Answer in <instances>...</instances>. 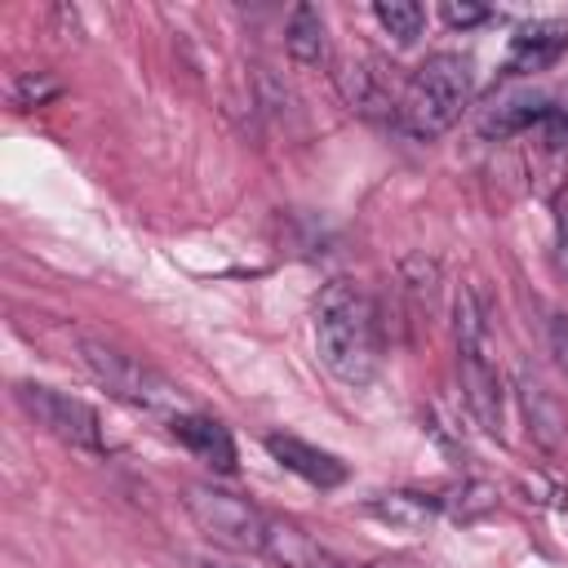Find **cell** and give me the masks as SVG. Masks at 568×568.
Masks as SVG:
<instances>
[{
    "label": "cell",
    "instance_id": "6da1fadb",
    "mask_svg": "<svg viewBox=\"0 0 568 568\" xmlns=\"http://www.w3.org/2000/svg\"><path fill=\"white\" fill-rule=\"evenodd\" d=\"M315 355L346 386H368L377 377L382 328H377V311L359 284L333 280L315 297Z\"/></svg>",
    "mask_w": 568,
    "mask_h": 568
},
{
    "label": "cell",
    "instance_id": "7a4b0ae2",
    "mask_svg": "<svg viewBox=\"0 0 568 568\" xmlns=\"http://www.w3.org/2000/svg\"><path fill=\"white\" fill-rule=\"evenodd\" d=\"M470 89H475V75H470V58L462 53H430L413 80L404 84V98H399V129L408 138H439L457 124V115L466 111L470 102Z\"/></svg>",
    "mask_w": 568,
    "mask_h": 568
},
{
    "label": "cell",
    "instance_id": "3957f363",
    "mask_svg": "<svg viewBox=\"0 0 568 568\" xmlns=\"http://www.w3.org/2000/svg\"><path fill=\"white\" fill-rule=\"evenodd\" d=\"M75 351H80V364L93 373V382L106 386V395H115L120 404L142 408V413L164 417V422L178 417V413H186L182 386L169 382L146 359H138V355H129V351H120V346H111L102 337H80Z\"/></svg>",
    "mask_w": 568,
    "mask_h": 568
},
{
    "label": "cell",
    "instance_id": "277c9868",
    "mask_svg": "<svg viewBox=\"0 0 568 568\" xmlns=\"http://www.w3.org/2000/svg\"><path fill=\"white\" fill-rule=\"evenodd\" d=\"M453 333H457V377H462V395L470 417L484 430L501 426V377L493 364V333H488V311L479 302L475 288L457 293L453 306Z\"/></svg>",
    "mask_w": 568,
    "mask_h": 568
},
{
    "label": "cell",
    "instance_id": "5b68a950",
    "mask_svg": "<svg viewBox=\"0 0 568 568\" xmlns=\"http://www.w3.org/2000/svg\"><path fill=\"white\" fill-rule=\"evenodd\" d=\"M186 515L195 519V528L235 550V555H262L266 550V532H271V515L257 510L248 497L240 493H226V488H213V484H191L186 497H182Z\"/></svg>",
    "mask_w": 568,
    "mask_h": 568
},
{
    "label": "cell",
    "instance_id": "8992f818",
    "mask_svg": "<svg viewBox=\"0 0 568 568\" xmlns=\"http://www.w3.org/2000/svg\"><path fill=\"white\" fill-rule=\"evenodd\" d=\"M13 399L18 408L40 426L49 430L53 439L71 444V448H84V453H106V435H102V417L93 404L67 395V390H53L44 382H18L13 386Z\"/></svg>",
    "mask_w": 568,
    "mask_h": 568
},
{
    "label": "cell",
    "instance_id": "52a82bcc",
    "mask_svg": "<svg viewBox=\"0 0 568 568\" xmlns=\"http://www.w3.org/2000/svg\"><path fill=\"white\" fill-rule=\"evenodd\" d=\"M515 390H519V404H524V417H528V430L537 444L546 448H559V439L568 435V417H564V404L555 399V390L541 382L537 368H528L524 359L515 364Z\"/></svg>",
    "mask_w": 568,
    "mask_h": 568
},
{
    "label": "cell",
    "instance_id": "ba28073f",
    "mask_svg": "<svg viewBox=\"0 0 568 568\" xmlns=\"http://www.w3.org/2000/svg\"><path fill=\"white\" fill-rule=\"evenodd\" d=\"M169 435H173L186 453H195L204 466H213V470H222V475L235 470V439H231V430H226L217 417L186 408V413L169 417Z\"/></svg>",
    "mask_w": 568,
    "mask_h": 568
},
{
    "label": "cell",
    "instance_id": "9c48e42d",
    "mask_svg": "<svg viewBox=\"0 0 568 568\" xmlns=\"http://www.w3.org/2000/svg\"><path fill=\"white\" fill-rule=\"evenodd\" d=\"M266 453H271L284 470L302 475V479L315 484V488H337V484H346V475H351L337 453H328V448H320V444H306V439H297V435H266Z\"/></svg>",
    "mask_w": 568,
    "mask_h": 568
},
{
    "label": "cell",
    "instance_id": "30bf717a",
    "mask_svg": "<svg viewBox=\"0 0 568 568\" xmlns=\"http://www.w3.org/2000/svg\"><path fill=\"white\" fill-rule=\"evenodd\" d=\"M568 49V22L564 18H532L510 36V58L506 71L524 75V71H541L550 62H559V53Z\"/></svg>",
    "mask_w": 568,
    "mask_h": 568
},
{
    "label": "cell",
    "instance_id": "8fae6325",
    "mask_svg": "<svg viewBox=\"0 0 568 568\" xmlns=\"http://www.w3.org/2000/svg\"><path fill=\"white\" fill-rule=\"evenodd\" d=\"M275 568H355L342 564L333 550H324L311 532H302L297 524H284L271 515V532H266V550H262Z\"/></svg>",
    "mask_w": 568,
    "mask_h": 568
},
{
    "label": "cell",
    "instance_id": "7c38bea8",
    "mask_svg": "<svg viewBox=\"0 0 568 568\" xmlns=\"http://www.w3.org/2000/svg\"><path fill=\"white\" fill-rule=\"evenodd\" d=\"M373 519L399 528V532H422L439 510H444V497H430V493H382L364 506Z\"/></svg>",
    "mask_w": 568,
    "mask_h": 568
},
{
    "label": "cell",
    "instance_id": "4fadbf2b",
    "mask_svg": "<svg viewBox=\"0 0 568 568\" xmlns=\"http://www.w3.org/2000/svg\"><path fill=\"white\" fill-rule=\"evenodd\" d=\"M284 44H288L293 62H302V67H324V62H328V27H324V13H320L315 4H297V9L288 13Z\"/></svg>",
    "mask_w": 568,
    "mask_h": 568
},
{
    "label": "cell",
    "instance_id": "5bb4252c",
    "mask_svg": "<svg viewBox=\"0 0 568 568\" xmlns=\"http://www.w3.org/2000/svg\"><path fill=\"white\" fill-rule=\"evenodd\" d=\"M550 111H555V102H550V98H541V93H524V98H510V102H501V106H497V115H488L484 133L510 138V133H524V129H532V124L541 129Z\"/></svg>",
    "mask_w": 568,
    "mask_h": 568
},
{
    "label": "cell",
    "instance_id": "9a60e30c",
    "mask_svg": "<svg viewBox=\"0 0 568 568\" xmlns=\"http://www.w3.org/2000/svg\"><path fill=\"white\" fill-rule=\"evenodd\" d=\"M373 18H377L399 44H413V40L422 36V27H426V9H422L417 0H377V4H373Z\"/></svg>",
    "mask_w": 568,
    "mask_h": 568
},
{
    "label": "cell",
    "instance_id": "2e32d148",
    "mask_svg": "<svg viewBox=\"0 0 568 568\" xmlns=\"http://www.w3.org/2000/svg\"><path fill=\"white\" fill-rule=\"evenodd\" d=\"M546 337H550V355H555L559 373L568 377V311H555V315H550V328H546Z\"/></svg>",
    "mask_w": 568,
    "mask_h": 568
},
{
    "label": "cell",
    "instance_id": "e0dca14e",
    "mask_svg": "<svg viewBox=\"0 0 568 568\" xmlns=\"http://www.w3.org/2000/svg\"><path fill=\"white\" fill-rule=\"evenodd\" d=\"M555 266L568 280V191L555 200Z\"/></svg>",
    "mask_w": 568,
    "mask_h": 568
},
{
    "label": "cell",
    "instance_id": "ac0fdd59",
    "mask_svg": "<svg viewBox=\"0 0 568 568\" xmlns=\"http://www.w3.org/2000/svg\"><path fill=\"white\" fill-rule=\"evenodd\" d=\"M58 93V84L53 80H40V75H22L18 84H13V98L22 102V106H40L44 98H53Z\"/></svg>",
    "mask_w": 568,
    "mask_h": 568
},
{
    "label": "cell",
    "instance_id": "d6986e66",
    "mask_svg": "<svg viewBox=\"0 0 568 568\" xmlns=\"http://www.w3.org/2000/svg\"><path fill=\"white\" fill-rule=\"evenodd\" d=\"M444 22L448 27H475V22H484L488 18V9L484 4H457V0H444Z\"/></svg>",
    "mask_w": 568,
    "mask_h": 568
},
{
    "label": "cell",
    "instance_id": "ffe728a7",
    "mask_svg": "<svg viewBox=\"0 0 568 568\" xmlns=\"http://www.w3.org/2000/svg\"><path fill=\"white\" fill-rule=\"evenodd\" d=\"M257 559H262V555L248 559V555H235V550H231V555H200L195 564H200V568H266V564H257Z\"/></svg>",
    "mask_w": 568,
    "mask_h": 568
},
{
    "label": "cell",
    "instance_id": "44dd1931",
    "mask_svg": "<svg viewBox=\"0 0 568 568\" xmlns=\"http://www.w3.org/2000/svg\"><path fill=\"white\" fill-rule=\"evenodd\" d=\"M364 568H395V564H364Z\"/></svg>",
    "mask_w": 568,
    "mask_h": 568
}]
</instances>
